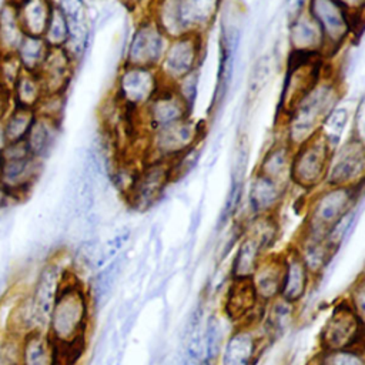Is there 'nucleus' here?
Returning <instances> with one entry per match:
<instances>
[{
    "instance_id": "obj_1",
    "label": "nucleus",
    "mask_w": 365,
    "mask_h": 365,
    "mask_svg": "<svg viewBox=\"0 0 365 365\" xmlns=\"http://www.w3.org/2000/svg\"><path fill=\"white\" fill-rule=\"evenodd\" d=\"M341 83L332 74H325L282 118V138L295 150L317 135L331 111L339 106Z\"/></svg>"
},
{
    "instance_id": "obj_2",
    "label": "nucleus",
    "mask_w": 365,
    "mask_h": 365,
    "mask_svg": "<svg viewBox=\"0 0 365 365\" xmlns=\"http://www.w3.org/2000/svg\"><path fill=\"white\" fill-rule=\"evenodd\" d=\"M91 301L88 289L78 275L67 269L46 325L53 344H70L87 339Z\"/></svg>"
},
{
    "instance_id": "obj_3",
    "label": "nucleus",
    "mask_w": 365,
    "mask_h": 365,
    "mask_svg": "<svg viewBox=\"0 0 365 365\" xmlns=\"http://www.w3.org/2000/svg\"><path fill=\"white\" fill-rule=\"evenodd\" d=\"M224 0H151L147 13L168 38L202 34L214 26Z\"/></svg>"
},
{
    "instance_id": "obj_4",
    "label": "nucleus",
    "mask_w": 365,
    "mask_h": 365,
    "mask_svg": "<svg viewBox=\"0 0 365 365\" xmlns=\"http://www.w3.org/2000/svg\"><path fill=\"white\" fill-rule=\"evenodd\" d=\"M307 205L302 234L327 238L334 227L359 204L362 187H319Z\"/></svg>"
},
{
    "instance_id": "obj_5",
    "label": "nucleus",
    "mask_w": 365,
    "mask_h": 365,
    "mask_svg": "<svg viewBox=\"0 0 365 365\" xmlns=\"http://www.w3.org/2000/svg\"><path fill=\"white\" fill-rule=\"evenodd\" d=\"M334 144L322 131L297 147L292 153L289 181L302 191L322 187Z\"/></svg>"
},
{
    "instance_id": "obj_6",
    "label": "nucleus",
    "mask_w": 365,
    "mask_h": 365,
    "mask_svg": "<svg viewBox=\"0 0 365 365\" xmlns=\"http://www.w3.org/2000/svg\"><path fill=\"white\" fill-rule=\"evenodd\" d=\"M204 135V125L192 117H187L171 125L163 127L145 135L143 161H174L180 155L198 147Z\"/></svg>"
},
{
    "instance_id": "obj_7",
    "label": "nucleus",
    "mask_w": 365,
    "mask_h": 365,
    "mask_svg": "<svg viewBox=\"0 0 365 365\" xmlns=\"http://www.w3.org/2000/svg\"><path fill=\"white\" fill-rule=\"evenodd\" d=\"M324 58L322 54L289 51L279 98L282 118L325 76Z\"/></svg>"
},
{
    "instance_id": "obj_8",
    "label": "nucleus",
    "mask_w": 365,
    "mask_h": 365,
    "mask_svg": "<svg viewBox=\"0 0 365 365\" xmlns=\"http://www.w3.org/2000/svg\"><path fill=\"white\" fill-rule=\"evenodd\" d=\"M0 182L16 201L23 200L37 182L43 161L27 151L24 143H4L0 148Z\"/></svg>"
},
{
    "instance_id": "obj_9",
    "label": "nucleus",
    "mask_w": 365,
    "mask_h": 365,
    "mask_svg": "<svg viewBox=\"0 0 365 365\" xmlns=\"http://www.w3.org/2000/svg\"><path fill=\"white\" fill-rule=\"evenodd\" d=\"M307 9L324 36L325 58L339 51L362 27V16H351L334 0H309Z\"/></svg>"
},
{
    "instance_id": "obj_10",
    "label": "nucleus",
    "mask_w": 365,
    "mask_h": 365,
    "mask_svg": "<svg viewBox=\"0 0 365 365\" xmlns=\"http://www.w3.org/2000/svg\"><path fill=\"white\" fill-rule=\"evenodd\" d=\"M163 84L157 68L121 63L114 81L113 98L125 110L138 113L160 91Z\"/></svg>"
},
{
    "instance_id": "obj_11",
    "label": "nucleus",
    "mask_w": 365,
    "mask_h": 365,
    "mask_svg": "<svg viewBox=\"0 0 365 365\" xmlns=\"http://www.w3.org/2000/svg\"><path fill=\"white\" fill-rule=\"evenodd\" d=\"M321 351L364 348V317L344 298L338 301L319 331Z\"/></svg>"
},
{
    "instance_id": "obj_12",
    "label": "nucleus",
    "mask_w": 365,
    "mask_h": 365,
    "mask_svg": "<svg viewBox=\"0 0 365 365\" xmlns=\"http://www.w3.org/2000/svg\"><path fill=\"white\" fill-rule=\"evenodd\" d=\"M204 40L205 36L202 34H185L170 38L157 67L165 84L175 86L185 77L200 71L204 54Z\"/></svg>"
},
{
    "instance_id": "obj_13",
    "label": "nucleus",
    "mask_w": 365,
    "mask_h": 365,
    "mask_svg": "<svg viewBox=\"0 0 365 365\" xmlns=\"http://www.w3.org/2000/svg\"><path fill=\"white\" fill-rule=\"evenodd\" d=\"M171 181H174L173 161H143L124 194L125 200L135 211H147L161 198Z\"/></svg>"
},
{
    "instance_id": "obj_14",
    "label": "nucleus",
    "mask_w": 365,
    "mask_h": 365,
    "mask_svg": "<svg viewBox=\"0 0 365 365\" xmlns=\"http://www.w3.org/2000/svg\"><path fill=\"white\" fill-rule=\"evenodd\" d=\"M365 177V147L359 134L338 143L329 158L325 187H362Z\"/></svg>"
},
{
    "instance_id": "obj_15",
    "label": "nucleus",
    "mask_w": 365,
    "mask_h": 365,
    "mask_svg": "<svg viewBox=\"0 0 365 365\" xmlns=\"http://www.w3.org/2000/svg\"><path fill=\"white\" fill-rule=\"evenodd\" d=\"M170 38L158 27L154 19L145 13L138 19L127 43L123 64L157 68Z\"/></svg>"
},
{
    "instance_id": "obj_16",
    "label": "nucleus",
    "mask_w": 365,
    "mask_h": 365,
    "mask_svg": "<svg viewBox=\"0 0 365 365\" xmlns=\"http://www.w3.org/2000/svg\"><path fill=\"white\" fill-rule=\"evenodd\" d=\"M192 108L174 86L163 84L151 101L138 111V121L144 134H150L163 127L171 125L187 117H191Z\"/></svg>"
},
{
    "instance_id": "obj_17",
    "label": "nucleus",
    "mask_w": 365,
    "mask_h": 365,
    "mask_svg": "<svg viewBox=\"0 0 365 365\" xmlns=\"http://www.w3.org/2000/svg\"><path fill=\"white\" fill-rule=\"evenodd\" d=\"M265 341L264 332L257 331L255 324L237 325L222 344L220 365H255Z\"/></svg>"
},
{
    "instance_id": "obj_18",
    "label": "nucleus",
    "mask_w": 365,
    "mask_h": 365,
    "mask_svg": "<svg viewBox=\"0 0 365 365\" xmlns=\"http://www.w3.org/2000/svg\"><path fill=\"white\" fill-rule=\"evenodd\" d=\"M68 268H66L58 258L47 259L37 272V277L29 289L30 297L33 299L37 317L43 329L46 331V325L48 321L50 311L56 301V297L63 284L64 275Z\"/></svg>"
},
{
    "instance_id": "obj_19",
    "label": "nucleus",
    "mask_w": 365,
    "mask_h": 365,
    "mask_svg": "<svg viewBox=\"0 0 365 365\" xmlns=\"http://www.w3.org/2000/svg\"><path fill=\"white\" fill-rule=\"evenodd\" d=\"M56 7L63 13L68 26L67 53L76 63L84 56L90 40V17L86 0H54Z\"/></svg>"
},
{
    "instance_id": "obj_20",
    "label": "nucleus",
    "mask_w": 365,
    "mask_h": 365,
    "mask_svg": "<svg viewBox=\"0 0 365 365\" xmlns=\"http://www.w3.org/2000/svg\"><path fill=\"white\" fill-rule=\"evenodd\" d=\"M287 191L288 185L281 184L258 171H254L247 192L251 217L277 214L285 200Z\"/></svg>"
},
{
    "instance_id": "obj_21",
    "label": "nucleus",
    "mask_w": 365,
    "mask_h": 365,
    "mask_svg": "<svg viewBox=\"0 0 365 365\" xmlns=\"http://www.w3.org/2000/svg\"><path fill=\"white\" fill-rule=\"evenodd\" d=\"M77 63L64 47L48 48V53L40 66L37 76L46 94H66L76 70Z\"/></svg>"
},
{
    "instance_id": "obj_22",
    "label": "nucleus",
    "mask_w": 365,
    "mask_h": 365,
    "mask_svg": "<svg viewBox=\"0 0 365 365\" xmlns=\"http://www.w3.org/2000/svg\"><path fill=\"white\" fill-rule=\"evenodd\" d=\"M312 279L314 278L307 269L295 245L282 252V282L279 298L297 305L307 297Z\"/></svg>"
},
{
    "instance_id": "obj_23",
    "label": "nucleus",
    "mask_w": 365,
    "mask_h": 365,
    "mask_svg": "<svg viewBox=\"0 0 365 365\" xmlns=\"http://www.w3.org/2000/svg\"><path fill=\"white\" fill-rule=\"evenodd\" d=\"M261 305L264 304L258 301L250 279H231L222 305L224 314L231 322L237 325L254 324L251 318Z\"/></svg>"
},
{
    "instance_id": "obj_24",
    "label": "nucleus",
    "mask_w": 365,
    "mask_h": 365,
    "mask_svg": "<svg viewBox=\"0 0 365 365\" xmlns=\"http://www.w3.org/2000/svg\"><path fill=\"white\" fill-rule=\"evenodd\" d=\"M241 30L235 23H224L221 31V58H220V71H218V81L215 86L212 108H218L225 96L228 93L232 76H234V66L237 60V51L240 46Z\"/></svg>"
},
{
    "instance_id": "obj_25",
    "label": "nucleus",
    "mask_w": 365,
    "mask_h": 365,
    "mask_svg": "<svg viewBox=\"0 0 365 365\" xmlns=\"http://www.w3.org/2000/svg\"><path fill=\"white\" fill-rule=\"evenodd\" d=\"M288 43L291 51L322 54L325 57L324 36L308 9L289 19Z\"/></svg>"
},
{
    "instance_id": "obj_26",
    "label": "nucleus",
    "mask_w": 365,
    "mask_h": 365,
    "mask_svg": "<svg viewBox=\"0 0 365 365\" xmlns=\"http://www.w3.org/2000/svg\"><path fill=\"white\" fill-rule=\"evenodd\" d=\"M250 281L259 302L268 304L278 298L282 282V252L265 254Z\"/></svg>"
},
{
    "instance_id": "obj_27",
    "label": "nucleus",
    "mask_w": 365,
    "mask_h": 365,
    "mask_svg": "<svg viewBox=\"0 0 365 365\" xmlns=\"http://www.w3.org/2000/svg\"><path fill=\"white\" fill-rule=\"evenodd\" d=\"M60 135V121L36 114L24 138V145L31 157L44 161L54 150Z\"/></svg>"
},
{
    "instance_id": "obj_28",
    "label": "nucleus",
    "mask_w": 365,
    "mask_h": 365,
    "mask_svg": "<svg viewBox=\"0 0 365 365\" xmlns=\"http://www.w3.org/2000/svg\"><path fill=\"white\" fill-rule=\"evenodd\" d=\"M240 244L231 264V279H250L261 258L267 254L264 244L242 228Z\"/></svg>"
},
{
    "instance_id": "obj_29",
    "label": "nucleus",
    "mask_w": 365,
    "mask_h": 365,
    "mask_svg": "<svg viewBox=\"0 0 365 365\" xmlns=\"http://www.w3.org/2000/svg\"><path fill=\"white\" fill-rule=\"evenodd\" d=\"M294 148L281 137L274 141L262 154L255 171L289 185V168Z\"/></svg>"
},
{
    "instance_id": "obj_30",
    "label": "nucleus",
    "mask_w": 365,
    "mask_h": 365,
    "mask_svg": "<svg viewBox=\"0 0 365 365\" xmlns=\"http://www.w3.org/2000/svg\"><path fill=\"white\" fill-rule=\"evenodd\" d=\"M16 9L19 21L29 36H43L50 16L54 10V0H7Z\"/></svg>"
},
{
    "instance_id": "obj_31",
    "label": "nucleus",
    "mask_w": 365,
    "mask_h": 365,
    "mask_svg": "<svg viewBox=\"0 0 365 365\" xmlns=\"http://www.w3.org/2000/svg\"><path fill=\"white\" fill-rule=\"evenodd\" d=\"M299 257L302 258L311 277L317 279L331 262L336 250L327 238H317L302 234L295 244Z\"/></svg>"
},
{
    "instance_id": "obj_32",
    "label": "nucleus",
    "mask_w": 365,
    "mask_h": 365,
    "mask_svg": "<svg viewBox=\"0 0 365 365\" xmlns=\"http://www.w3.org/2000/svg\"><path fill=\"white\" fill-rule=\"evenodd\" d=\"M17 365H54L53 344L46 331H33L20 339Z\"/></svg>"
},
{
    "instance_id": "obj_33",
    "label": "nucleus",
    "mask_w": 365,
    "mask_h": 365,
    "mask_svg": "<svg viewBox=\"0 0 365 365\" xmlns=\"http://www.w3.org/2000/svg\"><path fill=\"white\" fill-rule=\"evenodd\" d=\"M267 309L264 311V324L262 331L267 341H275L277 338L282 336L287 329L294 322L295 315V305L284 301L282 298H275L274 301L268 302Z\"/></svg>"
},
{
    "instance_id": "obj_34",
    "label": "nucleus",
    "mask_w": 365,
    "mask_h": 365,
    "mask_svg": "<svg viewBox=\"0 0 365 365\" xmlns=\"http://www.w3.org/2000/svg\"><path fill=\"white\" fill-rule=\"evenodd\" d=\"M123 267V255H117L113 259H110L104 267L100 268V271L94 275L91 288L88 289L91 305L101 307L104 305L114 289V285L120 277Z\"/></svg>"
},
{
    "instance_id": "obj_35",
    "label": "nucleus",
    "mask_w": 365,
    "mask_h": 365,
    "mask_svg": "<svg viewBox=\"0 0 365 365\" xmlns=\"http://www.w3.org/2000/svg\"><path fill=\"white\" fill-rule=\"evenodd\" d=\"M44 94L46 93L37 73L30 71H21L10 88L11 104L30 110H36Z\"/></svg>"
},
{
    "instance_id": "obj_36",
    "label": "nucleus",
    "mask_w": 365,
    "mask_h": 365,
    "mask_svg": "<svg viewBox=\"0 0 365 365\" xmlns=\"http://www.w3.org/2000/svg\"><path fill=\"white\" fill-rule=\"evenodd\" d=\"M34 118H36L34 110L11 106L0 120V130H1L4 143L24 141Z\"/></svg>"
},
{
    "instance_id": "obj_37",
    "label": "nucleus",
    "mask_w": 365,
    "mask_h": 365,
    "mask_svg": "<svg viewBox=\"0 0 365 365\" xmlns=\"http://www.w3.org/2000/svg\"><path fill=\"white\" fill-rule=\"evenodd\" d=\"M24 36L16 9L6 0L0 7V56L14 54Z\"/></svg>"
},
{
    "instance_id": "obj_38",
    "label": "nucleus",
    "mask_w": 365,
    "mask_h": 365,
    "mask_svg": "<svg viewBox=\"0 0 365 365\" xmlns=\"http://www.w3.org/2000/svg\"><path fill=\"white\" fill-rule=\"evenodd\" d=\"M48 48L50 47L46 44L43 37L26 34L14 56L19 60L23 71L37 73L48 53Z\"/></svg>"
},
{
    "instance_id": "obj_39",
    "label": "nucleus",
    "mask_w": 365,
    "mask_h": 365,
    "mask_svg": "<svg viewBox=\"0 0 365 365\" xmlns=\"http://www.w3.org/2000/svg\"><path fill=\"white\" fill-rule=\"evenodd\" d=\"M222 348V327L217 314H210L202 331L201 365H215Z\"/></svg>"
},
{
    "instance_id": "obj_40",
    "label": "nucleus",
    "mask_w": 365,
    "mask_h": 365,
    "mask_svg": "<svg viewBox=\"0 0 365 365\" xmlns=\"http://www.w3.org/2000/svg\"><path fill=\"white\" fill-rule=\"evenodd\" d=\"M314 365H365L364 348L319 351Z\"/></svg>"
},
{
    "instance_id": "obj_41",
    "label": "nucleus",
    "mask_w": 365,
    "mask_h": 365,
    "mask_svg": "<svg viewBox=\"0 0 365 365\" xmlns=\"http://www.w3.org/2000/svg\"><path fill=\"white\" fill-rule=\"evenodd\" d=\"M41 37L50 48H60V47H66L67 44V40H68L67 20L56 6Z\"/></svg>"
},
{
    "instance_id": "obj_42",
    "label": "nucleus",
    "mask_w": 365,
    "mask_h": 365,
    "mask_svg": "<svg viewBox=\"0 0 365 365\" xmlns=\"http://www.w3.org/2000/svg\"><path fill=\"white\" fill-rule=\"evenodd\" d=\"M348 121H349V111H348V108H345V107H342V106H336V107L331 111V114L328 115V118H327V121L324 123V127H322L321 131H322L334 144H338L342 131H344L345 127L348 125Z\"/></svg>"
},
{
    "instance_id": "obj_43",
    "label": "nucleus",
    "mask_w": 365,
    "mask_h": 365,
    "mask_svg": "<svg viewBox=\"0 0 365 365\" xmlns=\"http://www.w3.org/2000/svg\"><path fill=\"white\" fill-rule=\"evenodd\" d=\"M128 240H130V230L128 228H125L123 231H118L113 238H110L98 251L97 268H101L110 259L117 257L118 251L123 250V247L127 244Z\"/></svg>"
},
{
    "instance_id": "obj_44",
    "label": "nucleus",
    "mask_w": 365,
    "mask_h": 365,
    "mask_svg": "<svg viewBox=\"0 0 365 365\" xmlns=\"http://www.w3.org/2000/svg\"><path fill=\"white\" fill-rule=\"evenodd\" d=\"M64 101H66V94H44L34 111L38 115H44V117L61 121Z\"/></svg>"
},
{
    "instance_id": "obj_45",
    "label": "nucleus",
    "mask_w": 365,
    "mask_h": 365,
    "mask_svg": "<svg viewBox=\"0 0 365 365\" xmlns=\"http://www.w3.org/2000/svg\"><path fill=\"white\" fill-rule=\"evenodd\" d=\"M23 68L14 54L0 56V84L10 91L14 81L21 74Z\"/></svg>"
},
{
    "instance_id": "obj_46",
    "label": "nucleus",
    "mask_w": 365,
    "mask_h": 365,
    "mask_svg": "<svg viewBox=\"0 0 365 365\" xmlns=\"http://www.w3.org/2000/svg\"><path fill=\"white\" fill-rule=\"evenodd\" d=\"M348 304L361 315L364 317V308H365V279L362 275L351 285L348 297L345 298Z\"/></svg>"
},
{
    "instance_id": "obj_47",
    "label": "nucleus",
    "mask_w": 365,
    "mask_h": 365,
    "mask_svg": "<svg viewBox=\"0 0 365 365\" xmlns=\"http://www.w3.org/2000/svg\"><path fill=\"white\" fill-rule=\"evenodd\" d=\"M351 16H364L365 0H334Z\"/></svg>"
},
{
    "instance_id": "obj_48",
    "label": "nucleus",
    "mask_w": 365,
    "mask_h": 365,
    "mask_svg": "<svg viewBox=\"0 0 365 365\" xmlns=\"http://www.w3.org/2000/svg\"><path fill=\"white\" fill-rule=\"evenodd\" d=\"M308 1L309 0H285V9L288 13V19L294 17L295 14H298L299 11L307 9Z\"/></svg>"
},
{
    "instance_id": "obj_49",
    "label": "nucleus",
    "mask_w": 365,
    "mask_h": 365,
    "mask_svg": "<svg viewBox=\"0 0 365 365\" xmlns=\"http://www.w3.org/2000/svg\"><path fill=\"white\" fill-rule=\"evenodd\" d=\"M16 202V200L11 197V194L4 188V185L0 182V211H4L9 205Z\"/></svg>"
},
{
    "instance_id": "obj_50",
    "label": "nucleus",
    "mask_w": 365,
    "mask_h": 365,
    "mask_svg": "<svg viewBox=\"0 0 365 365\" xmlns=\"http://www.w3.org/2000/svg\"><path fill=\"white\" fill-rule=\"evenodd\" d=\"M121 4H124L128 10H138V9H147L151 3V0H118Z\"/></svg>"
},
{
    "instance_id": "obj_51",
    "label": "nucleus",
    "mask_w": 365,
    "mask_h": 365,
    "mask_svg": "<svg viewBox=\"0 0 365 365\" xmlns=\"http://www.w3.org/2000/svg\"><path fill=\"white\" fill-rule=\"evenodd\" d=\"M0 167H1V155H0Z\"/></svg>"
}]
</instances>
